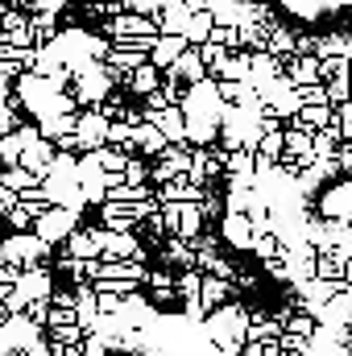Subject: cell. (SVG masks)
<instances>
[{
	"label": "cell",
	"instance_id": "7a4b0ae2",
	"mask_svg": "<svg viewBox=\"0 0 352 356\" xmlns=\"http://www.w3.org/2000/svg\"><path fill=\"white\" fill-rule=\"evenodd\" d=\"M75 137L83 149H99L108 141V112H79L75 116Z\"/></svg>",
	"mask_w": 352,
	"mask_h": 356
},
{
	"label": "cell",
	"instance_id": "e0dca14e",
	"mask_svg": "<svg viewBox=\"0 0 352 356\" xmlns=\"http://www.w3.org/2000/svg\"><path fill=\"white\" fill-rule=\"evenodd\" d=\"M290 332L294 336H311V319H290Z\"/></svg>",
	"mask_w": 352,
	"mask_h": 356
},
{
	"label": "cell",
	"instance_id": "30bf717a",
	"mask_svg": "<svg viewBox=\"0 0 352 356\" xmlns=\"http://www.w3.org/2000/svg\"><path fill=\"white\" fill-rule=\"evenodd\" d=\"M211 25H216V17H211V8H195L191 13V21H186V42H207V33H211Z\"/></svg>",
	"mask_w": 352,
	"mask_h": 356
},
{
	"label": "cell",
	"instance_id": "6da1fadb",
	"mask_svg": "<svg viewBox=\"0 0 352 356\" xmlns=\"http://www.w3.org/2000/svg\"><path fill=\"white\" fill-rule=\"evenodd\" d=\"M75 224H79V211L67 207V203H50L46 211L33 216V232H38L42 241H58V236H67Z\"/></svg>",
	"mask_w": 352,
	"mask_h": 356
},
{
	"label": "cell",
	"instance_id": "5bb4252c",
	"mask_svg": "<svg viewBox=\"0 0 352 356\" xmlns=\"http://www.w3.org/2000/svg\"><path fill=\"white\" fill-rule=\"evenodd\" d=\"M145 178H150V166H145L141 158H137V162H133V158L125 162V182H145Z\"/></svg>",
	"mask_w": 352,
	"mask_h": 356
},
{
	"label": "cell",
	"instance_id": "3957f363",
	"mask_svg": "<svg viewBox=\"0 0 352 356\" xmlns=\"http://www.w3.org/2000/svg\"><path fill=\"white\" fill-rule=\"evenodd\" d=\"M145 120H154V124L162 129V137H166L170 145H182V141H186V120H182V108H175V104H166V108H154V112H145Z\"/></svg>",
	"mask_w": 352,
	"mask_h": 356
},
{
	"label": "cell",
	"instance_id": "8992f818",
	"mask_svg": "<svg viewBox=\"0 0 352 356\" xmlns=\"http://www.w3.org/2000/svg\"><path fill=\"white\" fill-rule=\"evenodd\" d=\"M170 79H182V83H199V79H207V63H203V54L186 46L175 63H170Z\"/></svg>",
	"mask_w": 352,
	"mask_h": 356
},
{
	"label": "cell",
	"instance_id": "2e32d148",
	"mask_svg": "<svg viewBox=\"0 0 352 356\" xmlns=\"http://www.w3.org/2000/svg\"><path fill=\"white\" fill-rule=\"evenodd\" d=\"M63 4H67V0H33V8H38V13H58Z\"/></svg>",
	"mask_w": 352,
	"mask_h": 356
},
{
	"label": "cell",
	"instance_id": "ac0fdd59",
	"mask_svg": "<svg viewBox=\"0 0 352 356\" xmlns=\"http://www.w3.org/2000/svg\"><path fill=\"white\" fill-rule=\"evenodd\" d=\"M328 95H332V99H344V95H349V83H344V79H336V83L328 88Z\"/></svg>",
	"mask_w": 352,
	"mask_h": 356
},
{
	"label": "cell",
	"instance_id": "52a82bcc",
	"mask_svg": "<svg viewBox=\"0 0 352 356\" xmlns=\"http://www.w3.org/2000/svg\"><path fill=\"white\" fill-rule=\"evenodd\" d=\"M186 46H191V42H186L182 33H158L154 46H150V63H154V67H170Z\"/></svg>",
	"mask_w": 352,
	"mask_h": 356
},
{
	"label": "cell",
	"instance_id": "4fadbf2b",
	"mask_svg": "<svg viewBox=\"0 0 352 356\" xmlns=\"http://www.w3.org/2000/svg\"><path fill=\"white\" fill-rule=\"evenodd\" d=\"M253 249L262 253V261H278V236H253Z\"/></svg>",
	"mask_w": 352,
	"mask_h": 356
},
{
	"label": "cell",
	"instance_id": "ba28073f",
	"mask_svg": "<svg viewBox=\"0 0 352 356\" xmlns=\"http://www.w3.org/2000/svg\"><path fill=\"white\" fill-rule=\"evenodd\" d=\"M224 236H228L237 249H249V245H253V224H249V216L228 207V216H224Z\"/></svg>",
	"mask_w": 352,
	"mask_h": 356
},
{
	"label": "cell",
	"instance_id": "8fae6325",
	"mask_svg": "<svg viewBox=\"0 0 352 356\" xmlns=\"http://www.w3.org/2000/svg\"><path fill=\"white\" fill-rule=\"evenodd\" d=\"M129 88L137 91V95H150V91L158 88V67L145 58L141 67H133V75H129Z\"/></svg>",
	"mask_w": 352,
	"mask_h": 356
},
{
	"label": "cell",
	"instance_id": "9c48e42d",
	"mask_svg": "<svg viewBox=\"0 0 352 356\" xmlns=\"http://www.w3.org/2000/svg\"><path fill=\"white\" fill-rule=\"evenodd\" d=\"M67 253H71V257H79V261H88V257H99V241H95V232H79V228H71Z\"/></svg>",
	"mask_w": 352,
	"mask_h": 356
},
{
	"label": "cell",
	"instance_id": "7c38bea8",
	"mask_svg": "<svg viewBox=\"0 0 352 356\" xmlns=\"http://www.w3.org/2000/svg\"><path fill=\"white\" fill-rule=\"evenodd\" d=\"M199 224H203V211L186 203V207L178 211V236H191V232H199Z\"/></svg>",
	"mask_w": 352,
	"mask_h": 356
},
{
	"label": "cell",
	"instance_id": "277c9868",
	"mask_svg": "<svg viewBox=\"0 0 352 356\" xmlns=\"http://www.w3.org/2000/svg\"><path fill=\"white\" fill-rule=\"evenodd\" d=\"M158 33V21L150 13H116L112 17V38H150Z\"/></svg>",
	"mask_w": 352,
	"mask_h": 356
},
{
	"label": "cell",
	"instance_id": "9a60e30c",
	"mask_svg": "<svg viewBox=\"0 0 352 356\" xmlns=\"http://www.w3.org/2000/svg\"><path fill=\"white\" fill-rule=\"evenodd\" d=\"M108 141H133V124H108Z\"/></svg>",
	"mask_w": 352,
	"mask_h": 356
},
{
	"label": "cell",
	"instance_id": "5b68a950",
	"mask_svg": "<svg viewBox=\"0 0 352 356\" xmlns=\"http://www.w3.org/2000/svg\"><path fill=\"white\" fill-rule=\"evenodd\" d=\"M17 294L29 302V298H50V273L46 269H38V266H25L21 273H17Z\"/></svg>",
	"mask_w": 352,
	"mask_h": 356
}]
</instances>
